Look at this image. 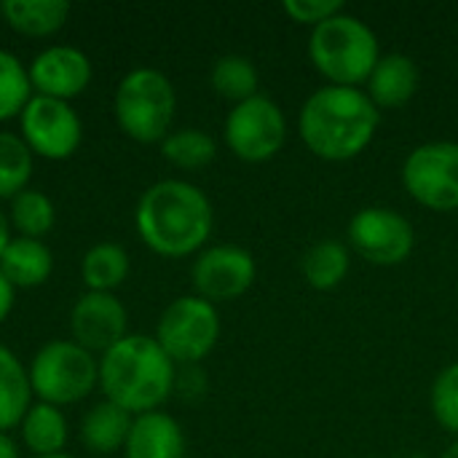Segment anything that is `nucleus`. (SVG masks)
<instances>
[{
	"label": "nucleus",
	"mask_w": 458,
	"mask_h": 458,
	"mask_svg": "<svg viewBox=\"0 0 458 458\" xmlns=\"http://www.w3.org/2000/svg\"><path fill=\"white\" fill-rule=\"evenodd\" d=\"M215 209L209 196L188 180H158L142 191L134 207V231L158 258L199 255L212 236Z\"/></svg>",
	"instance_id": "nucleus-1"
},
{
	"label": "nucleus",
	"mask_w": 458,
	"mask_h": 458,
	"mask_svg": "<svg viewBox=\"0 0 458 458\" xmlns=\"http://www.w3.org/2000/svg\"><path fill=\"white\" fill-rule=\"evenodd\" d=\"M381 110L368 91L354 86H322L301 107L298 131L306 148L325 161H349L376 137Z\"/></svg>",
	"instance_id": "nucleus-2"
},
{
	"label": "nucleus",
	"mask_w": 458,
	"mask_h": 458,
	"mask_svg": "<svg viewBox=\"0 0 458 458\" xmlns=\"http://www.w3.org/2000/svg\"><path fill=\"white\" fill-rule=\"evenodd\" d=\"M177 365L153 335L129 333L99 357V392L131 416L161 411L174 394Z\"/></svg>",
	"instance_id": "nucleus-3"
},
{
	"label": "nucleus",
	"mask_w": 458,
	"mask_h": 458,
	"mask_svg": "<svg viewBox=\"0 0 458 458\" xmlns=\"http://www.w3.org/2000/svg\"><path fill=\"white\" fill-rule=\"evenodd\" d=\"M177 115V91L158 67H131L113 91V118L121 134L140 145H161Z\"/></svg>",
	"instance_id": "nucleus-4"
},
{
	"label": "nucleus",
	"mask_w": 458,
	"mask_h": 458,
	"mask_svg": "<svg viewBox=\"0 0 458 458\" xmlns=\"http://www.w3.org/2000/svg\"><path fill=\"white\" fill-rule=\"evenodd\" d=\"M309 56L330 86H360L368 83L378 64V38L368 21L354 13H335L333 19L314 27L309 40Z\"/></svg>",
	"instance_id": "nucleus-5"
},
{
	"label": "nucleus",
	"mask_w": 458,
	"mask_h": 458,
	"mask_svg": "<svg viewBox=\"0 0 458 458\" xmlns=\"http://www.w3.org/2000/svg\"><path fill=\"white\" fill-rule=\"evenodd\" d=\"M32 400L70 408L99 389V357L70 338L46 341L27 362Z\"/></svg>",
	"instance_id": "nucleus-6"
},
{
	"label": "nucleus",
	"mask_w": 458,
	"mask_h": 458,
	"mask_svg": "<svg viewBox=\"0 0 458 458\" xmlns=\"http://www.w3.org/2000/svg\"><path fill=\"white\" fill-rule=\"evenodd\" d=\"M217 306L199 295L174 298L156 322V341L177 368H193L207 360L220 341Z\"/></svg>",
	"instance_id": "nucleus-7"
},
{
	"label": "nucleus",
	"mask_w": 458,
	"mask_h": 458,
	"mask_svg": "<svg viewBox=\"0 0 458 458\" xmlns=\"http://www.w3.org/2000/svg\"><path fill=\"white\" fill-rule=\"evenodd\" d=\"M16 121V131L35 158L67 161L83 145V118L72 102L32 94Z\"/></svg>",
	"instance_id": "nucleus-8"
},
{
	"label": "nucleus",
	"mask_w": 458,
	"mask_h": 458,
	"mask_svg": "<svg viewBox=\"0 0 458 458\" xmlns=\"http://www.w3.org/2000/svg\"><path fill=\"white\" fill-rule=\"evenodd\" d=\"M223 137L236 158L247 164H260L274 158L284 148L287 118L271 97L255 94L228 110Z\"/></svg>",
	"instance_id": "nucleus-9"
},
{
	"label": "nucleus",
	"mask_w": 458,
	"mask_h": 458,
	"mask_svg": "<svg viewBox=\"0 0 458 458\" xmlns=\"http://www.w3.org/2000/svg\"><path fill=\"white\" fill-rule=\"evenodd\" d=\"M403 185L427 209H458V142L440 140L411 150L403 164Z\"/></svg>",
	"instance_id": "nucleus-10"
},
{
	"label": "nucleus",
	"mask_w": 458,
	"mask_h": 458,
	"mask_svg": "<svg viewBox=\"0 0 458 458\" xmlns=\"http://www.w3.org/2000/svg\"><path fill=\"white\" fill-rule=\"evenodd\" d=\"M349 244L376 266L405 263L416 247V231L405 215L389 207H365L349 223Z\"/></svg>",
	"instance_id": "nucleus-11"
},
{
	"label": "nucleus",
	"mask_w": 458,
	"mask_h": 458,
	"mask_svg": "<svg viewBox=\"0 0 458 458\" xmlns=\"http://www.w3.org/2000/svg\"><path fill=\"white\" fill-rule=\"evenodd\" d=\"M258 276V266L250 250L239 244H215L201 250L191 266L193 295L209 303H225L242 298Z\"/></svg>",
	"instance_id": "nucleus-12"
},
{
	"label": "nucleus",
	"mask_w": 458,
	"mask_h": 458,
	"mask_svg": "<svg viewBox=\"0 0 458 458\" xmlns=\"http://www.w3.org/2000/svg\"><path fill=\"white\" fill-rule=\"evenodd\" d=\"M27 75L32 94L72 102L91 86L94 64L83 48L70 43H51L27 62Z\"/></svg>",
	"instance_id": "nucleus-13"
},
{
	"label": "nucleus",
	"mask_w": 458,
	"mask_h": 458,
	"mask_svg": "<svg viewBox=\"0 0 458 458\" xmlns=\"http://www.w3.org/2000/svg\"><path fill=\"white\" fill-rule=\"evenodd\" d=\"M129 335V311L115 293H81L70 309V341L102 357Z\"/></svg>",
	"instance_id": "nucleus-14"
},
{
	"label": "nucleus",
	"mask_w": 458,
	"mask_h": 458,
	"mask_svg": "<svg viewBox=\"0 0 458 458\" xmlns=\"http://www.w3.org/2000/svg\"><path fill=\"white\" fill-rule=\"evenodd\" d=\"M188 443L180 421L166 411L134 416L123 458H185Z\"/></svg>",
	"instance_id": "nucleus-15"
},
{
	"label": "nucleus",
	"mask_w": 458,
	"mask_h": 458,
	"mask_svg": "<svg viewBox=\"0 0 458 458\" xmlns=\"http://www.w3.org/2000/svg\"><path fill=\"white\" fill-rule=\"evenodd\" d=\"M131 421H134L131 413H126L123 408L102 397L99 403L89 405L86 413L81 416L78 440L94 456H113L118 451L123 454Z\"/></svg>",
	"instance_id": "nucleus-16"
},
{
	"label": "nucleus",
	"mask_w": 458,
	"mask_h": 458,
	"mask_svg": "<svg viewBox=\"0 0 458 458\" xmlns=\"http://www.w3.org/2000/svg\"><path fill=\"white\" fill-rule=\"evenodd\" d=\"M419 64L408 54H386L378 59L368 78V97L376 102V107H403L408 105L419 91Z\"/></svg>",
	"instance_id": "nucleus-17"
},
{
	"label": "nucleus",
	"mask_w": 458,
	"mask_h": 458,
	"mask_svg": "<svg viewBox=\"0 0 458 458\" xmlns=\"http://www.w3.org/2000/svg\"><path fill=\"white\" fill-rule=\"evenodd\" d=\"M0 271L16 290H35L54 274V252L43 239L11 236L0 255Z\"/></svg>",
	"instance_id": "nucleus-18"
},
{
	"label": "nucleus",
	"mask_w": 458,
	"mask_h": 458,
	"mask_svg": "<svg viewBox=\"0 0 458 458\" xmlns=\"http://www.w3.org/2000/svg\"><path fill=\"white\" fill-rule=\"evenodd\" d=\"M19 443L30 456H54L64 454L70 443V421L62 408L48 403H32L19 421Z\"/></svg>",
	"instance_id": "nucleus-19"
},
{
	"label": "nucleus",
	"mask_w": 458,
	"mask_h": 458,
	"mask_svg": "<svg viewBox=\"0 0 458 458\" xmlns=\"http://www.w3.org/2000/svg\"><path fill=\"white\" fill-rule=\"evenodd\" d=\"M70 3L64 0H3V21L21 38H51L70 19Z\"/></svg>",
	"instance_id": "nucleus-20"
},
{
	"label": "nucleus",
	"mask_w": 458,
	"mask_h": 458,
	"mask_svg": "<svg viewBox=\"0 0 458 458\" xmlns=\"http://www.w3.org/2000/svg\"><path fill=\"white\" fill-rule=\"evenodd\" d=\"M78 271L86 293H115L131 274V258L118 242H97L83 252Z\"/></svg>",
	"instance_id": "nucleus-21"
},
{
	"label": "nucleus",
	"mask_w": 458,
	"mask_h": 458,
	"mask_svg": "<svg viewBox=\"0 0 458 458\" xmlns=\"http://www.w3.org/2000/svg\"><path fill=\"white\" fill-rule=\"evenodd\" d=\"M32 403L27 365L11 346L0 344V432H13Z\"/></svg>",
	"instance_id": "nucleus-22"
},
{
	"label": "nucleus",
	"mask_w": 458,
	"mask_h": 458,
	"mask_svg": "<svg viewBox=\"0 0 458 458\" xmlns=\"http://www.w3.org/2000/svg\"><path fill=\"white\" fill-rule=\"evenodd\" d=\"M352 268L349 247L338 239H322L311 244L301 258V274L314 290H335Z\"/></svg>",
	"instance_id": "nucleus-23"
},
{
	"label": "nucleus",
	"mask_w": 458,
	"mask_h": 458,
	"mask_svg": "<svg viewBox=\"0 0 458 458\" xmlns=\"http://www.w3.org/2000/svg\"><path fill=\"white\" fill-rule=\"evenodd\" d=\"M8 225L13 236L43 239L56 225V207L48 193L40 188H24L19 196L8 201Z\"/></svg>",
	"instance_id": "nucleus-24"
},
{
	"label": "nucleus",
	"mask_w": 458,
	"mask_h": 458,
	"mask_svg": "<svg viewBox=\"0 0 458 458\" xmlns=\"http://www.w3.org/2000/svg\"><path fill=\"white\" fill-rule=\"evenodd\" d=\"M158 148H161L164 161H169L174 169H185V172H199V169L209 166L217 156L215 137L196 126L172 129Z\"/></svg>",
	"instance_id": "nucleus-25"
},
{
	"label": "nucleus",
	"mask_w": 458,
	"mask_h": 458,
	"mask_svg": "<svg viewBox=\"0 0 458 458\" xmlns=\"http://www.w3.org/2000/svg\"><path fill=\"white\" fill-rule=\"evenodd\" d=\"M209 83H212L215 94H220L223 99L239 105V102H244V99L258 94L260 72H258V67H255V62L250 56L225 54V56H220L212 64Z\"/></svg>",
	"instance_id": "nucleus-26"
},
{
	"label": "nucleus",
	"mask_w": 458,
	"mask_h": 458,
	"mask_svg": "<svg viewBox=\"0 0 458 458\" xmlns=\"http://www.w3.org/2000/svg\"><path fill=\"white\" fill-rule=\"evenodd\" d=\"M35 172V156L19 137V131L0 129V201H11L30 188Z\"/></svg>",
	"instance_id": "nucleus-27"
},
{
	"label": "nucleus",
	"mask_w": 458,
	"mask_h": 458,
	"mask_svg": "<svg viewBox=\"0 0 458 458\" xmlns=\"http://www.w3.org/2000/svg\"><path fill=\"white\" fill-rule=\"evenodd\" d=\"M32 99V86L27 64L8 48H0V123H8L21 115Z\"/></svg>",
	"instance_id": "nucleus-28"
},
{
	"label": "nucleus",
	"mask_w": 458,
	"mask_h": 458,
	"mask_svg": "<svg viewBox=\"0 0 458 458\" xmlns=\"http://www.w3.org/2000/svg\"><path fill=\"white\" fill-rule=\"evenodd\" d=\"M429 403H432V413L437 424L458 437V362L437 373Z\"/></svg>",
	"instance_id": "nucleus-29"
},
{
	"label": "nucleus",
	"mask_w": 458,
	"mask_h": 458,
	"mask_svg": "<svg viewBox=\"0 0 458 458\" xmlns=\"http://www.w3.org/2000/svg\"><path fill=\"white\" fill-rule=\"evenodd\" d=\"M282 11L295 19L298 24H322L327 19H333L335 13L344 11V3L341 0H284L282 3Z\"/></svg>",
	"instance_id": "nucleus-30"
},
{
	"label": "nucleus",
	"mask_w": 458,
	"mask_h": 458,
	"mask_svg": "<svg viewBox=\"0 0 458 458\" xmlns=\"http://www.w3.org/2000/svg\"><path fill=\"white\" fill-rule=\"evenodd\" d=\"M16 287L3 276V271H0V325L11 317V311H13V303H16Z\"/></svg>",
	"instance_id": "nucleus-31"
},
{
	"label": "nucleus",
	"mask_w": 458,
	"mask_h": 458,
	"mask_svg": "<svg viewBox=\"0 0 458 458\" xmlns=\"http://www.w3.org/2000/svg\"><path fill=\"white\" fill-rule=\"evenodd\" d=\"M0 458H21L19 443L11 437V432H0Z\"/></svg>",
	"instance_id": "nucleus-32"
},
{
	"label": "nucleus",
	"mask_w": 458,
	"mask_h": 458,
	"mask_svg": "<svg viewBox=\"0 0 458 458\" xmlns=\"http://www.w3.org/2000/svg\"><path fill=\"white\" fill-rule=\"evenodd\" d=\"M11 225H8V215H5V209L0 207V255H3V250H5V244L11 242Z\"/></svg>",
	"instance_id": "nucleus-33"
},
{
	"label": "nucleus",
	"mask_w": 458,
	"mask_h": 458,
	"mask_svg": "<svg viewBox=\"0 0 458 458\" xmlns=\"http://www.w3.org/2000/svg\"><path fill=\"white\" fill-rule=\"evenodd\" d=\"M443 458H458V440H456V443H451V445H448V451L443 454Z\"/></svg>",
	"instance_id": "nucleus-34"
},
{
	"label": "nucleus",
	"mask_w": 458,
	"mask_h": 458,
	"mask_svg": "<svg viewBox=\"0 0 458 458\" xmlns=\"http://www.w3.org/2000/svg\"><path fill=\"white\" fill-rule=\"evenodd\" d=\"M35 458H78V456H72V454H67V451H64V454H54V456H35Z\"/></svg>",
	"instance_id": "nucleus-35"
}]
</instances>
